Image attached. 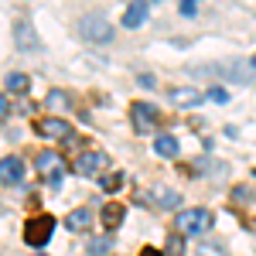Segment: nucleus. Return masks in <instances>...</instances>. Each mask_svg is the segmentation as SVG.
Instances as JSON below:
<instances>
[{"label":"nucleus","mask_w":256,"mask_h":256,"mask_svg":"<svg viewBox=\"0 0 256 256\" xmlns=\"http://www.w3.org/2000/svg\"><path fill=\"white\" fill-rule=\"evenodd\" d=\"M212 222H216V216L208 208H184L174 216V229L181 236H198V232H208Z\"/></svg>","instance_id":"nucleus-1"},{"label":"nucleus","mask_w":256,"mask_h":256,"mask_svg":"<svg viewBox=\"0 0 256 256\" xmlns=\"http://www.w3.org/2000/svg\"><path fill=\"white\" fill-rule=\"evenodd\" d=\"M79 34L89 41V44H110V41H113V24L102 18V14L92 10V14H86V18L79 20Z\"/></svg>","instance_id":"nucleus-2"},{"label":"nucleus","mask_w":256,"mask_h":256,"mask_svg":"<svg viewBox=\"0 0 256 256\" xmlns=\"http://www.w3.org/2000/svg\"><path fill=\"white\" fill-rule=\"evenodd\" d=\"M192 76H222V79H232V82L250 86V82H256V68H253V65H242V62L212 65V68H195V65H192Z\"/></svg>","instance_id":"nucleus-3"},{"label":"nucleus","mask_w":256,"mask_h":256,"mask_svg":"<svg viewBox=\"0 0 256 256\" xmlns=\"http://www.w3.org/2000/svg\"><path fill=\"white\" fill-rule=\"evenodd\" d=\"M34 168H38V174L52 184V188H58L62 178H65V160L55 154V150H41L38 158H34Z\"/></svg>","instance_id":"nucleus-4"},{"label":"nucleus","mask_w":256,"mask_h":256,"mask_svg":"<svg viewBox=\"0 0 256 256\" xmlns=\"http://www.w3.org/2000/svg\"><path fill=\"white\" fill-rule=\"evenodd\" d=\"M52 232H55V218L52 216H34V218H28V226H24V242L41 250V246L52 239Z\"/></svg>","instance_id":"nucleus-5"},{"label":"nucleus","mask_w":256,"mask_h":256,"mask_svg":"<svg viewBox=\"0 0 256 256\" xmlns=\"http://www.w3.org/2000/svg\"><path fill=\"white\" fill-rule=\"evenodd\" d=\"M106 168H110V154L92 150V147H86L79 158H76V174H82V178H96L99 171H106Z\"/></svg>","instance_id":"nucleus-6"},{"label":"nucleus","mask_w":256,"mask_h":256,"mask_svg":"<svg viewBox=\"0 0 256 256\" xmlns=\"http://www.w3.org/2000/svg\"><path fill=\"white\" fill-rule=\"evenodd\" d=\"M130 116H134V130H137V134H150V130L158 126V120H160V110L150 106V102H134V106H130Z\"/></svg>","instance_id":"nucleus-7"},{"label":"nucleus","mask_w":256,"mask_h":256,"mask_svg":"<svg viewBox=\"0 0 256 256\" xmlns=\"http://www.w3.org/2000/svg\"><path fill=\"white\" fill-rule=\"evenodd\" d=\"M171 102L174 106H181V110H195V106H202L205 99H208V92H202V89H192V86H181V89H171Z\"/></svg>","instance_id":"nucleus-8"},{"label":"nucleus","mask_w":256,"mask_h":256,"mask_svg":"<svg viewBox=\"0 0 256 256\" xmlns=\"http://www.w3.org/2000/svg\"><path fill=\"white\" fill-rule=\"evenodd\" d=\"M34 130H38L41 137H52V140H62V137H68V134H72V126H68V120H62V116H48V120H38V123H34Z\"/></svg>","instance_id":"nucleus-9"},{"label":"nucleus","mask_w":256,"mask_h":256,"mask_svg":"<svg viewBox=\"0 0 256 256\" xmlns=\"http://www.w3.org/2000/svg\"><path fill=\"white\" fill-rule=\"evenodd\" d=\"M24 181V160L20 158H0V184H20Z\"/></svg>","instance_id":"nucleus-10"},{"label":"nucleus","mask_w":256,"mask_h":256,"mask_svg":"<svg viewBox=\"0 0 256 256\" xmlns=\"http://www.w3.org/2000/svg\"><path fill=\"white\" fill-rule=\"evenodd\" d=\"M14 34H18V48L20 52H34V48H41L38 34H34V28H31L28 20H20L18 28H14Z\"/></svg>","instance_id":"nucleus-11"},{"label":"nucleus","mask_w":256,"mask_h":256,"mask_svg":"<svg viewBox=\"0 0 256 256\" xmlns=\"http://www.w3.org/2000/svg\"><path fill=\"white\" fill-rule=\"evenodd\" d=\"M150 198H154L158 208H178V202H181V195H178L174 188H164V184H154L150 188Z\"/></svg>","instance_id":"nucleus-12"},{"label":"nucleus","mask_w":256,"mask_h":256,"mask_svg":"<svg viewBox=\"0 0 256 256\" xmlns=\"http://www.w3.org/2000/svg\"><path fill=\"white\" fill-rule=\"evenodd\" d=\"M102 229H110V232H113V229H116L120 222H123V205H120V202H110V205H102Z\"/></svg>","instance_id":"nucleus-13"},{"label":"nucleus","mask_w":256,"mask_h":256,"mask_svg":"<svg viewBox=\"0 0 256 256\" xmlns=\"http://www.w3.org/2000/svg\"><path fill=\"white\" fill-rule=\"evenodd\" d=\"M144 20H147V4H144V0L130 4V7H126V14H123V28H140Z\"/></svg>","instance_id":"nucleus-14"},{"label":"nucleus","mask_w":256,"mask_h":256,"mask_svg":"<svg viewBox=\"0 0 256 256\" xmlns=\"http://www.w3.org/2000/svg\"><path fill=\"white\" fill-rule=\"evenodd\" d=\"M89 208H72L68 216H65V229H72V232H82V229H89Z\"/></svg>","instance_id":"nucleus-15"},{"label":"nucleus","mask_w":256,"mask_h":256,"mask_svg":"<svg viewBox=\"0 0 256 256\" xmlns=\"http://www.w3.org/2000/svg\"><path fill=\"white\" fill-rule=\"evenodd\" d=\"M154 150H158V158L174 160V158H178V140L171 137V134H160V137L154 140Z\"/></svg>","instance_id":"nucleus-16"},{"label":"nucleus","mask_w":256,"mask_h":256,"mask_svg":"<svg viewBox=\"0 0 256 256\" xmlns=\"http://www.w3.org/2000/svg\"><path fill=\"white\" fill-rule=\"evenodd\" d=\"M164 256H184V236L181 232H168V239H164Z\"/></svg>","instance_id":"nucleus-17"},{"label":"nucleus","mask_w":256,"mask_h":256,"mask_svg":"<svg viewBox=\"0 0 256 256\" xmlns=\"http://www.w3.org/2000/svg\"><path fill=\"white\" fill-rule=\"evenodd\" d=\"M7 89H10V92H28V89H31V79H28L24 72H10V76H7Z\"/></svg>","instance_id":"nucleus-18"},{"label":"nucleus","mask_w":256,"mask_h":256,"mask_svg":"<svg viewBox=\"0 0 256 256\" xmlns=\"http://www.w3.org/2000/svg\"><path fill=\"white\" fill-rule=\"evenodd\" d=\"M99 184H102V192H120V188H123V174H120V171L99 174Z\"/></svg>","instance_id":"nucleus-19"},{"label":"nucleus","mask_w":256,"mask_h":256,"mask_svg":"<svg viewBox=\"0 0 256 256\" xmlns=\"http://www.w3.org/2000/svg\"><path fill=\"white\" fill-rule=\"evenodd\" d=\"M110 246H113V242H110L106 236H102V239H89V253H92V256H102V253H110Z\"/></svg>","instance_id":"nucleus-20"},{"label":"nucleus","mask_w":256,"mask_h":256,"mask_svg":"<svg viewBox=\"0 0 256 256\" xmlns=\"http://www.w3.org/2000/svg\"><path fill=\"white\" fill-rule=\"evenodd\" d=\"M65 106H68V96H65V92H58V89H55V92H52V96H48V110H65Z\"/></svg>","instance_id":"nucleus-21"},{"label":"nucleus","mask_w":256,"mask_h":256,"mask_svg":"<svg viewBox=\"0 0 256 256\" xmlns=\"http://www.w3.org/2000/svg\"><path fill=\"white\" fill-rule=\"evenodd\" d=\"M198 256H226V246H216V242H205V246H198Z\"/></svg>","instance_id":"nucleus-22"},{"label":"nucleus","mask_w":256,"mask_h":256,"mask_svg":"<svg viewBox=\"0 0 256 256\" xmlns=\"http://www.w3.org/2000/svg\"><path fill=\"white\" fill-rule=\"evenodd\" d=\"M208 99H212V102H229V92H226V86H212V89H208Z\"/></svg>","instance_id":"nucleus-23"},{"label":"nucleus","mask_w":256,"mask_h":256,"mask_svg":"<svg viewBox=\"0 0 256 256\" xmlns=\"http://www.w3.org/2000/svg\"><path fill=\"white\" fill-rule=\"evenodd\" d=\"M198 4H202V0H181V14H184V18H195Z\"/></svg>","instance_id":"nucleus-24"},{"label":"nucleus","mask_w":256,"mask_h":256,"mask_svg":"<svg viewBox=\"0 0 256 256\" xmlns=\"http://www.w3.org/2000/svg\"><path fill=\"white\" fill-rule=\"evenodd\" d=\"M232 198H236V202H246V198H253V192H250L246 184H239L236 192H232Z\"/></svg>","instance_id":"nucleus-25"},{"label":"nucleus","mask_w":256,"mask_h":256,"mask_svg":"<svg viewBox=\"0 0 256 256\" xmlns=\"http://www.w3.org/2000/svg\"><path fill=\"white\" fill-rule=\"evenodd\" d=\"M140 256H164V253H160V250H154V246H144V250H140Z\"/></svg>","instance_id":"nucleus-26"},{"label":"nucleus","mask_w":256,"mask_h":256,"mask_svg":"<svg viewBox=\"0 0 256 256\" xmlns=\"http://www.w3.org/2000/svg\"><path fill=\"white\" fill-rule=\"evenodd\" d=\"M7 113V99H4V92H0V116Z\"/></svg>","instance_id":"nucleus-27"},{"label":"nucleus","mask_w":256,"mask_h":256,"mask_svg":"<svg viewBox=\"0 0 256 256\" xmlns=\"http://www.w3.org/2000/svg\"><path fill=\"white\" fill-rule=\"evenodd\" d=\"M130 4H137V0H130ZM144 4H158V0H144Z\"/></svg>","instance_id":"nucleus-28"},{"label":"nucleus","mask_w":256,"mask_h":256,"mask_svg":"<svg viewBox=\"0 0 256 256\" xmlns=\"http://www.w3.org/2000/svg\"><path fill=\"white\" fill-rule=\"evenodd\" d=\"M250 65H253V68H256V55H253V62H250Z\"/></svg>","instance_id":"nucleus-29"}]
</instances>
